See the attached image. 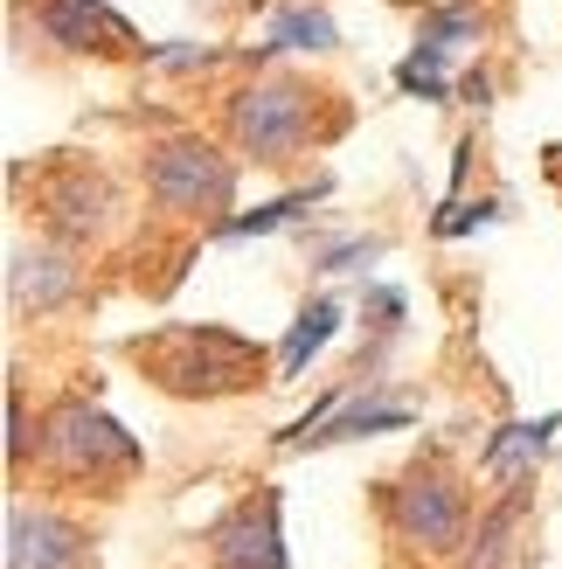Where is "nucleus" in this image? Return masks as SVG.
Instances as JSON below:
<instances>
[{"instance_id": "obj_1", "label": "nucleus", "mask_w": 562, "mask_h": 569, "mask_svg": "<svg viewBox=\"0 0 562 569\" xmlns=\"http://www.w3.org/2000/svg\"><path fill=\"white\" fill-rule=\"evenodd\" d=\"M132 361L147 368V382H160L167 396L264 389V348L258 340H243L230 327H202V320H181V327H160L147 340H132Z\"/></svg>"}, {"instance_id": "obj_2", "label": "nucleus", "mask_w": 562, "mask_h": 569, "mask_svg": "<svg viewBox=\"0 0 562 569\" xmlns=\"http://www.w3.org/2000/svg\"><path fill=\"white\" fill-rule=\"evenodd\" d=\"M313 126H320V98L305 91L299 77H258L222 104L230 147L258 167H285L292 153H305L313 147Z\"/></svg>"}, {"instance_id": "obj_3", "label": "nucleus", "mask_w": 562, "mask_h": 569, "mask_svg": "<svg viewBox=\"0 0 562 569\" xmlns=\"http://www.w3.org/2000/svg\"><path fill=\"white\" fill-rule=\"evenodd\" d=\"M147 194L167 216H209L222 222L237 202V160L202 132H167L147 147Z\"/></svg>"}, {"instance_id": "obj_4", "label": "nucleus", "mask_w": 562, "mask_h": 569, "mask_svg": "<svg viewBox=\"0 0 562 569\" xmlns=\"http://www.w3.org/2000/svg\"><path fill=\"white\" fill-rule=\"evenodd\" d=\"M42 459L63 479H104V472H132L139 466V438L119 417H104L98 403H56L42 423Z\"/></svg>"}, {"instance_id": "obj_5", "label": "nucleus", "mask_w": 562, "mask_h": 569, "mask_svg": "<svg viewBox=\"0 0 562 569\" xmlns=\"http://www.w3.org/2000/svg\"><path fill=\"white\" fill-rule=\"evenodd\" d=\"M382 507H389L397 542L417 549V556H444V549H459V535H465V487L444 466H417L410 479H397V487L382 493Z\"/></svg>"}, {"instance_id": "obj_6", "label": "nucleus", "mask_w": 562, "mask_h": 569, "mask_svg": "<svg viewBox=\"0 0 562 569\" xmlns=\"http://www.w3.org/2000/svg\"><path fill=\"white\" fill-rule=\"evenodd\" d=\"M36 209H42L56 243H91V237L111 230V216H119V188H111L98 167L77 160V167H56V174L42 181Z\"/></svg>"}, {"instance_id": "obj_7", "label": "nucleus", "mask_w": 562, "mask_h": 569, "mask_svg": "<svg viewBox=\"0 0 562 569\" xmlns=\"http://www.w3.org/2000/svg\"><path fill=\"white\" fill-rule=\"evenodd\" d=\"M36 36L63 56H147L132 36V21L104 0H36Z\"/></svg>"}, {"instance_id": "obj_8", "label": "nucleus", "mask_w": 562, "mask_h": 569, "mask_svg": "<svg viewBox=\"0 0 562 569\" xmlns=\"http://www.w3.org/2000/svg\"><path fill=\"white\" fill-rule=\"evenodd\" d=\"M209 569H292L285 562V528H278V493H250L209 528Z\"/></svg>"}, {"instance_id": "obj_9", "label": "nucleus", "mask_w": 562, "mask_h": 569, "mask_svg": "<svg viewBox=\"0 0 562 569\" xmlns=\"http://www.w3.org/2000/svg\"><path fill=\"white\" fill-rule=\"evenodd\" d=\"M8 569H83V528L42 507H8Z\"/></svg>"}, {"instance_id": "obj_10", "label": "nucleus", "mask_w": 562, "mask_h": 569, "mask_svg": "<svg viewBox=\"0 0 562 569\" xmlns=\"http://www.w3.org/2000/svg\"><path fill=\"white\" fill-rule=\"evenodd\" d=\"M77 292V264H70V243H14L8 250V299L14 306H36V312H49V306H63Z\"/></svg>"}, {"instance_id": "obj_11", "label": "nucleus", "mask_w": 562, "mask_h": 569, "mask_svg": "<svg viewBox=\"0 0 562 569\" xmlns=\"http://www.w3.org/2000/svg\"><path fill=\"white\" fill-rule=\"evenodd\" d=\"M313 202H327V181H313V188H292V194H278V202L250 209V216H222V222H209V237H215V243H237V237H271V230H285L292 216H305Z\"/></svg>"}, {"instance_id": "obj_12", "label": "nucleus", "mask_w": 562, "mask_h": 569, "mask_svg": "<svg viewBox=\"0 0 562 569\" xmlns=\"http://www.w3.org/2000/svg\"><path fill=\"white\" fill-rule=\"evenodd\" d=\"M271 49L278 56H333V49H341V28H333L327 8H278Z\"/></svg>"}, {"instance_id": "obj_13", "label": "nucleus", "mask_w": 562, "mask_h": 569, "mask_svg": "<svg viewBox=\"0 0 562 569\" xmlns=\"http://www.w3.org/2000/svg\"><path fill=\"white\" fill-rule=\"evenodd\" d=\"M397 91L424 98V104H444V98H452V49L431 42V36H417V49L397 63Z\"/></svg>"}, {"instance_id": "obj_14", "label": "nucleus", "mask_w": 562, "mask_h": 569, "mask_svg": "<svg viewBox=\"0 0 562 569\" xmlns=\"http://www.w3.org/2000/svg\"><path fill=\"white\" fill-rule=\"evenodd\" d=\"M549 431H562V410H555V417H542V423H508V431H500V438L480 451V466H486L493 479H514L521 466H535V459H542Z\"/></svg>"}, {"instance_id": "obj_15", "label": "nucleus", "mask_w": 562, "mask_h": 569, "mask_svg": "<svg viewBox=\"0 0 562 569\" xmlns=\"http://www.w3.org/2000/svg\"><path fill=\"white\" fill-rule=\"evenodd\" d=\"M333 327H341V299L299 306V320H292V333H285V355H278V368H285V376H305V361H313L327 340H333Z\"/></svg>"}, {"instance_id": "obj_16", "label": "nucleus", "mask_w": 562, "mask_h": 569, "mask_svg": "<svg viewBox=\"0 0 562 569\" xmlns=\"http://www.w3.org/2000/svg\"><path fill=\"white\" fill-rule=\"evenodd\" d=\"M403 423H410L403 403H348L333 423L305 431V445H348V438H369V431H403Z\"/></svg>"}, {"instance_id": "obj_17", "label": "nucleus", "mask_w": 562, "mask_h": 569, "mask_svg": "<svg viewBox=\"0 0 562 569\" xmlns=\"http://www.w3.org/2000/svg\"><path fill=\"white\" fill-rule=\"evenodd\" d=\"M521 521V493L508 500V507H493L486 515V528L472 535V569H500V556H508V528Z\"/></svg>"}, {"instance_id": "obj_18", "label": "nucleus", "mask_w": 562, "mask_h": 569, "mask_svg": "<svg viewBox=\"0 0 562 569\" xmlns=\"http://www.w3.org/2000/svg\"><path fill=\"white\" fill-rule=\"evenodd\" d=\"M147 63L167 70V77H194V70H215L222 49H209V42H160V49H147Z\"/></svg>"}, {"instance_id": "obj_19", "label": "nucleus", "mask_w": 562, "mask_h": 569, "mask_svg": "<svg viewBox=\"0 0 562 569\" xmlns=\"http://www.w3.org/2000/svg\"><path fill=\"white\" fill-rule=\"evenodd\" d=\"M417 36H431V42H444V49H459V42L480 36V8H424V28H417Z\"/></svg>"}, {"instance_id": "obj_20", "label": "nucleus", "mask_w": 562, "mask_h": 569, "mask_svg": "<svg viewBox=\"0 0 562 569\" xmlns=\"http://www.w3.org/2000/svg\"><path fill=\"white\" fill-rule=\"evenodd\" d=\"M369 258H382V243H375V237H348V243L320 250V271H341V264H369Z\"/></svg>"}, {"instance_id": "obj_21", "label": "nucleus", "mask_w": 562, "mask_h": 569, "mask_svg": "<svg viewBox=\"0 0 562 569\" xmlns=\"http://www.w3.org/2000/svg\"><path fill=\"white\" fill-rule=\"evenodd\" d=\"M28 459V410H21V389H8V466Z\"/></svg>"}, {"instance_id": "obj_22", "label": "nucleus", "mask_w": 562, "mask_h": 569, "mask_svg": "<svg viewBox=\"0 0 562 569\" xmlns=\"http://www.w3.org/2000/svg\"><path fill=\"white\" fill-rule=\"evenodd\" d=\"M459 91H465L472 104H480V111H486V104H493V77H486V70H472V77L459 83Z\"/></svg>"}]
</instances>
